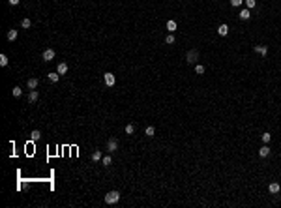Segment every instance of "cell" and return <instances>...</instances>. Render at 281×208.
<instances>
[{"mask_svg":"<svg viewBox=\"0 0 281 208\" xmlns=\"http://www.w3.org/2000/svg\"><path fill=\"white\" fill-rule=\"evenodd\" d=\"M38 98H39L38 90H30V94H28V103H36V101H38Z\"/></svg>","mask_w":281,"mask_h":208,"instance_id":"obj_9","label":"cell"},{"mask_svg":"<svg viewBox=\"0 0 281 208\" xmlns=\"http://www.w3.org/2000/svg\"><path fill=\"white\" fill-rule=\"evenodd\" d=\"M39 137H41V133H39V129H34L32 133H30V139L36 143V141H39Z\"/></svg>","mask_w":281,"mask_h":208,"instance_id":"obj_18","label":"cell"},{"mask_svg":"<svg viewBox=\"0 0 281 208\" xmlns=\"http://www.w3.org/2000/svg\"><path fill=\"white\" fill-rule=\"evenodd\" d=\"M54 51L53 49H45L43 51V54H41V58H43V62H51V60H54Z\"/></svg>","mask_w":281,"mask_h":208,"instance_id":"obj_4","label":"cell"},{"mask_svg":"<svg viewBox=\"0 0 281 208\" xmlns=\"http://www.w3.org/2000/svg\"><path fill=\"white\" fill-rule=\"evenodd\" d=\"M8 62H10V60H8L6 54H0V66H8Z\"/></svg>","mask_w":281,"mask_h":208,"instance_id":"obj_27","label":"cell"},{"mask_svg":"<svg viewBox=\"0 0 281 208\" xmlns=\"http://www.w3.org/2000/svg\"><path fill=\"white\" fill-rule=\"evenodd\" d=\"M167 30L171 32V34H172V32L176 30V21H175V19H171V21H167Z\"/></svg>","mask_w":281,"mask_h":208,"instance_id":"obj_16","label":"cell"},{"mask_svg":"<svg viewBox=\"0 0 281 208\" xmlns=\"http://www.w3.org/2000/svg\"><path fill=\"white\" fill-rule=\"evenodd\" d=\"M253 49H255V53L262 54V56H266V54H268V47L266 45H255Z\"/></svg>","mask_w":281,"mask_h":208,"instance_id":"obj_6","label":"cell"},{"mask_svg":"<svg viewBox=\"0 0 281 208\" xmlns=\"http://www.w3.org/2000/svg\"><path fill=\"white\" fill-rule=\"evenodd\" d=\"M21 26H23V28H30V26H32V21H30V19H23Z\"/></svg>","mask_w":281,"mask_h":208,"instance_id":"obj_23","label":"cell"},{"mask_svg":"<svg viewBox=\"0 0 281 208\" xmlns=\"http://www.w3.org/2000/svg\"><path fill=\"white\" fill-rule=\"evenodd\" d=\"M197 60H199V51H197V49H189L188 54H186V62H188V64H195Z\"/></svg>","mask_w":281,"mask_h":208,"instance_id":"obj_2","label":"cell"},{"mask_svg":"<svg viewBox=\"0 0 281 208\" xmlns=\"http://www.w3.org/2000/svg\"><path fill=\"white\" fill-rule=\"evenodd\" d=\"M165 43H169V45H172V43H175V36H172V34H169L167 38H165Z\"/></svg>","mask_w":281,"mask_h":208,"instance_id":"obj_28","label":"cell"},{"mask_svg":"<svg viewBox=\"0 0 281 208\" xmlns=\"http://www.w3.org/2000/svg\"><path fill=\"white\" fill-rule=\"evenodd\" d=\"M8 2H10V6H17V4L21 2V0H8Z\"/></svg>","mask_w":281,"mask_h":208,"instance_id":"obj_30","label":"cell"},{"mask_svg":"<svg viewBox=\"0 0 281 208\" xmlns=\"http://www.w3.org/2000/svg\"><path fill=\"white\" fill-rule=\"evenodd\" d=\"M257 6V0H246V8L247 10H253Z\"/></svg>","mask_w":281,"mask_h":208,"instance_id":"obj_25","label":"cell"},{"mask_svg":"<svg viewBox=\"0 0 281 208\" xmlns=\"http://www.w3.org/2000/svg\"><path fill=\"white\" fill-rule=\"evenodd\" d=\"M56 71H58L60 75H64L66 71H68V64H66V62H60V64L56 66Z\"/></svg>","mask_w":281,"mask_h":208,"instance_id":"obj_12","label":"cell"},{"mask_svg":"<svg viewBox=\"0 0 281 208\" xmlns=\"http://www.w3.org/2000/svg\"><path fill=\"white\" fill-rule=\"evenodd\" d=\"M116 150H118V141L114 137H111L109 141H107V152L113 154V152H116Z\"/></svg>","mask_w":281,"mask_h":208,"instance_id":"obj_3","label":"cell"},{"mask_svg":"<svg viewBox=\"0 0 281 208\" xmlns=\"http://www.w3.org/2000/svg\"><path fill=\"white\" fill-rule=\"evenodd\" d=\"M26 86H28V90H36V88H38V79H36V77L28 79V81H26Z\"/></svg>","mask_w":281,"mask_h":208,"instance_id":"obj_8","label":"cell"},{"mask_svg":"<svg viewBox=\"0 0 281 208\" xmlns=\"http://www.w3.org/2000/svg\"><path fill=\"white\" fill-rule=\"evenodd\" d=\"M103 79H105L107 86H114V83H116V77H114V73H111V71H107V73L103 75Z\"/></svg>","mask_w":281,"mask_h":208,"instance_id":"obj_5","label":"cell"},{"mask_svg":"<svg viewBox=\"0 0 281 208\" xmlns=\"http://www.w3.org/2000/svg\"><path fill=\"white\" fill-rule=\"evenodd\" d=\"M126 133L133 135V133H135V126H133V124H128V126H126Z\"/></svg>","mask_w":281,"mask_h":208,"instance_id":"obj_24","label":"cell"},{"mask_svg":"<svg viewBox=\"0 0 281 208\" xmlns=\"http://www.w3.org/2000/svg\"><path fill=\"white\" fill-rule=\"evenodd\" d=\"M103 156H101V150H94L92 152V161H101Z\"/></svg>","mask_w":281,"mask_h":208,"instance_id":"obj_15","label":"cell"},{"mask_svg":"<svg viewBox=\"0 0 281 208\" xmlns=\"http://www.w3.org/2000/svg\"><path fill=\"white\" fill-rule=\"evenodd\" d=\"M101 163H103V167H111V165H113V158H111V156H103Z\"/></svg>","mask_w":281,"mask_h":208,"instance_id":"obj_17","label":"cell"},{"mask_svg":"<svg viewBox=\"0 0 281 208\" xmlns=\"http://www.w3.org/2000/svg\"><path fill=\"white\" fill-rule=\"evenodd\" d=\"M195 73H197V75H203V73H204V66L197 64V66H195Z\"/></svg>","mask_w":281,"mask_h":208,"instance_id":"obj_26","label":"cell"},{"mask_svg":"<svg viewBox=\"0 0 281 208\" xmlns=\"http://www.w3.org/2000/svg\"><path fill=\"white\" fill-rule=\"evenodd\" d=\"M260 139H262V143H264V145H268V143H270V139H272V135L266 131V133H262V135H260Z\"/></svg>","mask_w":281,"mask_h":208,"instance_id":"obj_22","label":"cell"},{"mask_svg":"<svg viewBox=\"0 0 281 208\" xmlns=\"http://www.w3.org/2000/svg\"><path fill=\"white\" fill-rule=\"evenodd\" d=\"M8 39H10V41H15V39H17V30H8Z\"/></svg>","mask_w":281,"mask_h":208,"instance_id":"obj_20","label":"cell"},{"mask_svg":"<svg viewBox=\"0 0 281 208\" xmlns=\"http://www.w3.org/2000/svg\"><path fill=\"white\" fill-rule=\"evenodd\" d=\"M249 17H251V10H247V8H244V10L240 11V19H242V21H247Z\"/></svg>","mask_w":281,"mask_h":208,"instance_id":"obj_10","label":"cell"},{"mask_svg":"<svg viewBox=\"0 0 281 208\" xmlns=\"http://www.w3.org/2000/svg\"><path fill=\"white\" fill-rule=\"evenodd\" d=\"M118 201H120V193H118V191H109V193L105 195V202H107V205H116Z\"/></svg>","mask_w":281,"mask_h":208,"instance_id":"obj_1","label":"cell"},{"mask_svg":"<svg viewBox=\"0 0 281 208\" xmlns=\"http://www.w3.org/2000/svg\"><path fill=\"white\" fill-rule=\"evenodd\" d=\"M11 94H13V98H19V96L23 94V88H21V86H13V90H11Z\"/></svg>","mask_w":281,"mask_h":208,"instance_id":"obj_21","label":"cell"},{"mask_svg":"<svg viewBox=\"0 0 281 208\" xmlns=\"http://www.w3.org/2000/svg\"><path fill=\"white\" fill-rule=\"evenodd\" d=\"M242 2H244V0H231V6L232 8H240V6H242Z\"/></svg>","mask_w":281,"mask_h":208,"instance_id":"obj_29","label":"cell"},{"mask_svg":"<svg viewBox=\"0 0 281 208\" xmlns=\"http://www.w3.org/2000/svg\"><path fill=\"white\" fill-rule=\"evenodd\" d=\"M279 189H281V186L278 182H274V184H270V186H268V191H270V193H279Z\"/></svg>","mask_w":281,"mask_h":208,"instance_id":"obj_13","label":"cell"},{"mask_svg":"<svg viewBox=\"0 0 281 208\" xmlns=\"http://www.w3.org/2000/svg\"><path fill=\"white\" fill-rule=\"evenodd\" d=\"M47 77H49L51 83H58V79H60V73H58V71H51Z\"/></svg>","mask_w":281,"mask_h":208,"instance_id":"obj_11","label":"cell"},{"mask_svg":"<svg viewBox=\"0 0 281 208\" xmlns=\"http://www.w3.org/2000/svg\"><path fill=\"white\" fill-rule=\"evenodd\" d=\"M144 133H146V137H154V135H156V127H154V126H148Z\"/></svg>","mask_w":281,"mask_h":208,"instance_id":"obj_19","label":"cell"},{"mask_svg":"<svg viewBox=\"0 0 281 208\" xmlns=\"http://www.w3.org/2000/svg\"><path fill=\"white\" fill-rule=\"evenodd\" d=\"M270 146H268V145H264L262 146V148H259V156H260V158H268V156H270Z\"/></svg>","mask_w":281,"mask_h":208,"instance_id":"obj_7","label":"cell"},{"mask_svg":"<svg viewBox=\"0 0 281 208\" xmlns=\"http://www.w3.org/2000/svg\"><path fill=\"white\" fill-rule=\"evenodd\" d=\"M217 34H219V36H227V34H229V26L225 25V23H223V25H219V28H217Z\"/></svg>","mask_w":281,"mask_h":208,"instance_id":"obj_14","label":"cell"}]
</instances>
